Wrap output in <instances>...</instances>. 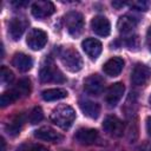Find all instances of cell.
Masks as SVG:
<instances>
[{
	"mask_svg": "<svg viewBox=\"0 0 151 151\" xmlns=\"http://www.w3.org/2000/svg\"><path fill=\"white\" fill-rule=\"evenodd\" d=\"M67 97V91L64 88H47L41 92V98L45 101H54V100H60Z\"/></svg>",
	"mask_w": 151,
	"mask_h": 151,
	"instance_id": "cell-20",
	"label": "cell"
},
{
	"mask_svg": "<svg viewBox=\"0 0 151 151\" xmlns=\"http://www.w3.org/2000/svg\"><path fill=\"white\" fill-rule=\"evenodd\" d=\"M79 107L81 110V112L91 118V119H97L100 114V105L96 101H92V100H80L79 101Z\"/></svg>",
	"mask_w": 151,
	"mask_h": 151,
	"instance_id": "cell-18",
	"label": "cell"
},
{
	"mask_svg": "<svg viewBox=\"0 0 151 151\" xmlns=\"http://www.w3.org/2000/svg\"><path fill=\"white\" fill-rule=\"evenodd\" d=\"M149 101H150V104H151V96H150V98H149Z\"/></svg>",
	"mask_w": 151,
	"mask_h": 151,
	"instance_id": "cell-35",
	"label": "cell"
},
{
	"mask_svg": "<svg viewBox=\"0 0 151 151\" xmlns=\"http://www.w3.org/2000/svg\"><path fill=\"white\" fill-rule=\"evenodd\" d=\"M24 122H25V116L24 114H18L15 116L7 125H6V132L14 137L17 134L20 133L21 129H22V125H24Z\"/></svg>",
	"mask_w": 151,
	"mask_h": 151,
	"instance_id": "cell-21",
	"label": "cell"
},
{
	"mask_svg": "<svg viewBox=\"0 0 151 151\" xmlns=\"http://www.w3.org/2000/svg\"><path fill=\"white\" fill-rule=\"evenodd\" d=\"M123 68H124V59L120 57H113V58L109 59L103 66L104 73L109 77L118 76L123 71Z\"/></svg>",
	"mask_w": 151,
	"mask_h": 151,
	"instance_id": "cell-15",
	"label": "cell"
},
{
	"mask_svg": "<svg viewBox=\"0 0 151 151\" xmlns=\"http://www.w3.org/2000/svg\"><path fill=\"white\" fill-rule=\"evenodd\" d=\"M127 5V2H123V1H112V6L116 7V8H120L123 6Z\"/></svg>",
	"mask_w": 151,
	"mask_h": 151,
	"instance_id": "cell-31",
	"label": "cell"
},
{
	"mask_svg": "<svg viewBox=\"0 0 151 151\" xmlns=\"http://www.w3.org/2000/svg\"><path fill=\"white\" fill-rule=\"evenodd\" d=\"M42 118H44V113H42V110H41L39 106L34 107V109L32 110V112L29 113V117H28L29 123L33 124V125L40 123V122L42 120Z\"/></svg>",
	"mask_w": 151,
	"mask_h": 151,
	"instance_id": "cell-25",
	"label": "cell"
},
{
	"mask_svg": "<svg viewBox=\"0 0 151 151\" xmlns=\"http://www.w3.org/2000/svg\"><path fill=\"white\" fill-rule=\"evenodd\" d=\"M81 47L84 52L91 58V59H97L103 50V45L98 39L94 38H87L81 42Z\"/></svg>",
	"mask_w": 151,
	"mask_h": 151,
	"instance_id": "cell-13",
	"label": "cell"
},
{
	"mask_svg": "<svg viewBox=\"0 0 151 151\" xmlns=\"http://www.w3.org/2000/svg\"><path fill=\"white\" fill-rule=\"evenodd\" d=\"M26 26H27V20L25 18L14 17V18L11 19V21L8 24V34L11 35V38L13 40L17 41L24 34V32L26 29Z\"/></svg>",
	"mask_w": 151,
	"mask_h": 151,
	"instance_id": "cell-11",
	"label": "cell"
},
{
	"mask_svg": "<svg viewBox=\"0 0 151 151\" xmlns=\"http://www.w3.org/2000/svg\"><path fill=\"white\" fill-rule=\"evenodd\" d=\"M31 151H50V150L40 144H31Z\"/></svg>",
	"mask_w": 151,
	"mask_h": 151,
	"instance_id": "cell-28",
	"label": "cell"
},
{
	"mask_svg": "<svg viewBox=\"0 0 151 151\" xmlns=\"http://www.w3.org/2000/svg\"><path fill=\"white\" fill-rule=\"evenodd\" d=\"M40 80L42 83H64L65 77L63 72L57 67L54 61L51 58H46L42 63L39 72Z\"/></svg>",
	"mask_w": 151,
	"mask_h": 151,
	"instance_id": "cell-3",
	"label": "cell"
},
{
	"mask_svg": "<svg viewBox=\"0 0 151 151\" xmlns=\"http://www.w3.org/2000/svg\"><path fill=\"white\" fill-rule=\"evenodd\" d=\"M125 92V86L123 83H114L112 84L107 91H106V96H105V100L107 103V105L110 107H114L119 100L123 98V94Z\"/></svg>",
	"mask_w": 151,
	"mask_h": 151,
	"instance_id": "cell-7",
	"label": "cell"
},
{
	"mask_svg": "<svg viewBox=\"0 0 151 151\" xmlns=\"http://www.w3.org/2000/svg\"><path fill=\"white\" fill-rule=\"evenodd\" d=\"M19 98H20L19 93L13 87V88H11V90H8V91H6V92H4L1 94V97H0V105H1V107H5L7 105H11L12 103H14Z\"/></svg>",
	"mask_w": 151,
	"mask_h": 151,
	"instance_id": "cell-22",
	"label": "cell"
},
{
	"mask_svg": "<svg viewBox=\"0 0 151 151\" xmlns=\"http://www.w3.org/2000/svg\"><path fill=\"white\" fill-rule=\"evenodd\" d=\"M26 42L31 50L39 51L47 42V33L40 28H32L27 35Z\"/></svg>",
	"mask_w": 151,
	"mask_h": 151,
	"instance_id": "cell-5",
	"label": "cell"
},
{
	"mask_svg": "<svg viewBox=\"0 0 151 151\" xmlns=\"http://www.w3.org/2000/svg\"><path fill=\"white\" fill-rule=\"evenodd\" d=\"M126 45L130 50H136L139 45V41H138V37L134 35V37H130L127 40H126Z\"/></svg>",
	"mask_w": 151,
	"mask_h": 151,
	"instance_id": "cell-27",
	"label": "cell"
},
{
	"mask_svg": "<svg viewBox=\"0 0 151 151\" xmlns=\"http://www.w3.org/2000/svg\"><path fill=\"white\" fill-rule=\"evenodd\" d=\"M138 24V18L134 17V15H131V14H124L119 18L118 22H117V27H118V31L123 34H126V33H130L132 32L136 26Z\"/></svg>",
	"mask_w": 151,
	"mask_h": 151,
	"instance_id": "cell-17",
	"label": "cell"
},
{
	"mask_svg": "<svg viewBox=\"0 0 151 151\" xmlns=\"http://www.w3.org/2000/svg\"><path fill=\"white\" fill-rule=\"evenodd\" d=\"M12 64L19 71L27 72L33 66V59L29 55L25 54V53H15L14 57H13V59H12Z\"/></svg>",
	"mask_w": 151,
	"mask_h": 151,
	"instance_id": "cell-19",
	"label": "cell"
},
{
	"mask_svg": "<svg viewBox=\"0 0 151 151\" xmlns=\"http://www.w3.org/2000/svg\"><path fill=\"white\" fill-rule=\"evenodd\" d=\"M17 151H31V144H22L17 149Z\"/></svg>",
	"mask_w": 151,
	"mask_h": 151,
	"instance_id": "cell-30",
	"label": "cell"
},
{
	"mask_svg": "<svg viewBox=\"0 0 151 151\" xmlns=\"http://www.w3.org/2000/svg\"><path fill=\"white\" fill-rule=\"evenodd\" d=\"M150 76H151L150 68L146 65L139 63V64H136V66L131 72V81L137 86H142L147 83V80L150 79Z\"/></svg>",
	"mask_w": 151,
	"mask_h": 151,
	"instance_id": "cell-9",
	"label": "cell"
},
{
	"mask_svg": "<svg viewBox=\"0 0 151 151\" xmlns=\"http://www.w3.org/2000/svg\"><path fill=\"white\" fill-rule=\"evenodd\" d=\"M146 131H147V133L151 136V117H149V118L146 119Z\"/></svg>",
	"mask_w": 151,
	"mask_h": 151,
	"instance_id": "cell-32",
	"label": "cell"
},
{
	"mask_svg": "<svg viewBox=\"0 0 151 151\" xmlns=\"http://www.w3.org/2000/svg\"><path fill=\"white\" fill-rule=\"evenodd\" d=\"M127 5L131 8L137 9V11H147L149 6H150V2L149 1H144V0H136V1L127 2Z\"/></svg>",
	"mask_w": 151,
	"mask_h": 151,
	"instance_id": "cell-26",
	"label": "cell"
},
{
	"mask_svg": "<svg viewBox=\"0 0 151 151\" xmlns=\"http://www.w3.org/2000/svg\"><path fill=\"white\" fill-rule=\"evenodd\" d=\"M50 119L57 126L67 130L76 119V112L70 105H59L51 112Z\"/></svg>",
	"mask_w": 151,
	"mask_h": 151,
	"instance_id": "cell-1",
	"label": "cell"
},
{
	"mask_svg": "<svg viewBox=\"0 0 151 151\" xmlns=\"http://www.w3.org/2000/svg\"><path fill=\"white\" fill-rule=\"evenodd\" d=\"M146 45H147V47L151 52V26L149 27V29L146 32Z\"/></svg>",
	"mask_w": 151,
	"mask_h": 151,
	"instance_id": "cell-29",
	"label": "cell"
},
{
	"mask_svg": "<svg viewBox=\"0 0 151 151\" xmlns=\"http://www.w3.org/2000/svg\"><path fill=\"white\" fill-rule=\"evenodd\" d=\"M34 137L38 138V139H41V140L53 142V143H58L63 139V136L50 126H41L40 129L35 130L34 131Z\"/></svg>",
	"mask_w": 151,
	"mask_h": 151,
	"instance_id": "cell-16",
	"label": "cell"
},
{
	"mask_svg": "<svg viewBox=\"0 0 151 151\" xmlns=\"http://www.w3.org/2000/svg\"><path fill=\"white\" fill-rule=\"evenodd\" d=\"M91 28L92 31L99 37H107L111 32V25L106 17L97 15L91 20Z\"/></svg>",
	"mask_w": 151,
	"mask_h": 151,
	"instance_id": "cell-12",
	"label": "cell"
},
{
	"mask_svg": "<svg viewBox=\"0 0 151 151\" xmlns=\"http://www.w3.org/2000/svg\"><path fill=\"white\" fill-rule=\"evenodd\" d=\"M97 138H98V131L88 127L79 129L74 134V139L81 145H91L97 140Z\"/></svg>",
	"mask_w": 151,
	"mask_h": 151,
	"instance_id": "cell-14",
	"label": "cell"
},
{
	"mask_svg": "<svg viewBox=\"0 0 151 151\" xmlns=\"http://www.w3.org/2000/svg\"><path fill=\"white\" fill-rule=\"evenodd\" d=\"M143 151H151V143H149V144L144 145V147H143Z\"/></svg>",
	"mask_w": 151,
	"mask_h": 151,
	"instance_id": "cell-34",
	"label": "cell"
},
{
	"mask_svg": "<svg viewBox=\"0 0 151 151\" xmlns=\"http://www.w3.org/2000/svg\"><path fill=\"white\" fill-rule=\"evenodd\" d=\"M103 129L109 134L119 137L124 132V123L116 116H109L105 118V120L103 123Z\"/></svg>",
	"mask_w": 151,
	"mask_h": 151,
	"instance_id": "cell-10",
	"label": "cell"
},
{
	"mask_svg": "<svg viewBox=\"0 0 151 151\" xmlns=\"http://www.w3.org/2000/svg\"><path fill=\"white\" fill-rule=\"evenodd\" d=\"M32 15L37 19H44L55 12V7L51 1H35L31 7Z\"/></svg>",
	"mask_w": 151,
	"mask_h": 151,
	"instance_id": "cell-6",
	"label": "cell"
},
{
	"mask_svg": "<svg viewBox=\"0 0 151 151\" xmlns=\"http://www.w3.org/2000/svg\"><path fill=\"white\" fill-rule=\"evenodd\" d=\"M13 79H14L13 72H12L9 68H7L6 66H2V67H1V71H0V80H1L2 85H8V84H11V83L13 81Z\"/></svg>",
	"mask_w": 151,
	"mask_h": 151,
	"instance_id": "cell-24",
	"label": "cell"
},
{
	"mask_svg": "<svg viewBox=\"0 0 151 151\" xmlns=\"http://www.w3.org/2000/svg\"><path fill=\"white\" fill-rule=\"evenodd\" d=\"M84 90L92 96H99L104 90V79L98 74H91L84 80Z\"/></svg>",
	"mask_w": 151,
	"mask_h": 151,
	"instance_id": "cell-8",
	"label": "cell"
},
{
	"mask_svg": "<svg viewBox=\"0 0 151 151\" xmlns=\"http://www.w3.org/2000/svg\"><path fill=\"white\" fill-rule=\"evenodd\" d=\"M59 59L66 70L70 72H78L83 68V58L73 47H63L59 51Z\"/></svg>",
	"mask_w": 151,
	"mask_h": 151,
	"instance_id": "cell-2",
	"label": "cell"
},
{
	"mask_svg": "<svg viewBox=\"0 0 151 151\" xmlns=\"http://www.w3.org/2000/svg\"><path fill=\"white\" fill-rule=\"evenodd\" d=\"M64 21H65L67 32L72 37H79L81 34V32L84 29V18H83L81 13L76 12V11L68 12L64 17Z\"/></svg>",
	"mask_w": 151,
	"mask_h": 151,
	"instance_id": "cell-4",
	"label": "cell"
},
{
	"mask_svg": "<svg viewBox=\"0 0 151 151\" xmlns=\"http://www.w3.org/2000/svg\"><path fill=\"white\" fill-rule=\"evenodd\" d=\"M0 144H1V149H0V151H6V144H5V139H4V138L0 139Z\"/></svg>",
	"mask_w": 151,
	"mask_h": 151,
	"instance_id": "cell-33",
	"label": "cell"
},
{
	"mask_svg": "<svg viewBox=\"0 0 151 151\" xmlns=\"http://www.w3.org/2000/svg\"><path fill=\"white\" fill-rule=\"evenodd\" d=\"M14 88H15V91L19 93L20 98L28 96L29 92H31V81H29V79H27V78L20 79V80L17 83V85L14 86Z\"/></svg>",
	"mask_w": 151,
	"mask_h": 151,
	"instance_id": "cell-23",
	"label": "cell"
}]
</instances>
